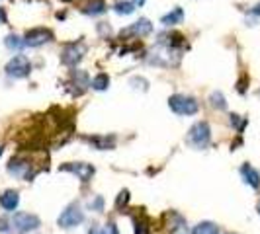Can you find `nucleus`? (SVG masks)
I'll list each match as a JSON object with an SVG mask.
<instances>
[{
  "mask_svg": "<svg viewBox=\"0 0 260 234\" xmlns=\"http://www.w3.org/2000/svg\"><path fill=\"white\" fill-rule=\"evenodd\" d=\"M86 141L94 148H98V150H108V148H114L116 137L114 135H110V137H106V135H94V137H86Z\"/></svg>",
  "mask_w": 260,
  "mask_h": 234,
  "instance_id": "nucleus-15",
  "label": "nucleus"
},
{
  "mask_svg": "<svg viewBox=\"0 0 260 234\" xmlns=\"http://www.w3.org/2000/svg\"><path fill=\"white\" fill-rule=\"evenodd\" d=\"M10 230H12V221L0 217V234H8Z\"/></svg>",
  "mask_w": 260,
  "mask_h": 234,
  "instance_id": "nucleus-27",
  "label": "nucleus"
},
{
  "mask_svg": "<svg viewBox=\"0 0 260 234\" xmlns=\"http://www.w3.org/2000/svg\"><path fill=\"white\" fill-rule=\"evenodd\" d=\"M10 221H12V228L14 230H18L20 234L34 232V230H38L39 226H41V221H39L38 215L26 213V211H18V213H14V217L10 219Z\"/></svg>",
  "mask_w": 260,
  "mask_h": 234,
  "instance_id": "nucleus-4",
  "label": "nucleus"
},
{
  "mask_svg": "<svg viewBox=\"0 0 260 234\" xmlns=\"http://www.w3.org/2000/svg\"><path fill=\"white\" fill-rule=\"evenodd\" d=\"M82 222H84V211H82L78 201L67 205V207L63 209V213L59 215V219H57V224H59L61 228H65V230L77 228L78 224H82Z\"/></svg>",
  "mask_w": 260,
  "mask_h": 234,
  "instance_id": "nucleus-2",
  "label": "nucleus"
},
{
  "mask_svg": "<svg viewBox=\"0 0 260 234\" xmlns=\"http://www.w3.org/2000/svg\"><path fill=\"white\" fill-rule=\"evenodd\" d=\"M100 234H119V230H117L116 222H106L104 228L100 230Z\"/></svg>",
  "mask_w": 260,
  "mask_h": 234,
  "instance_id": "nucleus-28",
  "label": "nucleus"
},
{
  "mask_svg": "<svg viewBox=\"0 0 260 234\" xmlns=\"http://www.w3.org/2000/svg\"><path fill=\"white\" fill-rule=\"evenodd\" d=\"M258 94H260V92H258Z\"/></svg>",
  "mask_w": 260,
  "mask_h": 234,
  "instance_id": "nucleus-36",
  "label": "nucleus"
},
{
  "mask_svg": "<svg viewBox=\"0 0 260 234\" xmlns=\"http://www.w3.org/2000/svg\"><path fill=\"white\" fill-rule=\"evenodd\" d=\"M258 211H260V203H258Z\"/></svg>",
  "mask_w": 260,
  "mask_h": 234,
  "instance_id": "nucleus-34",
  "label": "nucleus"
},
{
  "mask_svg": "<svg viewBox=\"0 0 260 234\" xmlns=\"http://www.w3.org/2000/svg\"><path fill=\"white\" fill-rule=\"evenodd\" d=\"M133 4H135V6H143L145 0H133Z\"/></svg>",
  "mask_w": 260,
  "mask_h": 234,
  "instance_id": "nucleus-31",
  "label": "nucleus"
},
{
  "mask_svg": "<svg viewBox=\"0 0 260 234\" xmlns=\"http://www.w3.org/2000/svg\"><path fill=\"white\" fill-rule=\"evenodd\" d=\"M241 176H243L245 183L250 185L252 189H258L260 187V172L252 168L250 164H243V166H241Z\"/></svg>",
  "mask_w": 260,
  "mask_h": 234,
  "instance_id": "nucleus-12",
  "label": "nucleus"
},
{
  "mask_svg": "<svg viewBox=\"0 0 260 234\" xmlns=\"http://www.w3.org/2000/svg\"><path fill=\"white\" fill-rule=\"evenodd\" d=\"M53 39L51 29L47 27H34V29H27L26 35H24V43L27 47H41L45 43H49Z\"/></svg>",
  "mask_w": 260,
  "mask_h": 234,
  "instance_id": "nucleus-8",
  "label": "nucleus"
},
{
  "mask_svg": "<svg viewBox=\"0 0 260 234\" xmlns=\"http://www.w3.org/2000/svg\"><path fill=\"white\" fill-rule=\"evenodd\" d=\"M114 10L117 14H121V16H129V14L135 12V4L131 0H117L114 4Z\"/></svg>",
  "mask_w": 260,
  "mask_h": 234,
  "instance_id": "nucleus-23",
  "label": "nucleus"
},
{
  "mask_svg": "<svg viewBox=\"0 0 260 234\" xmlns=\"http://www.w3.org/2000/svg\"><path fill=\"white\" fill-rule=\"evenodd\" d=\"M71 80L75 86H80V90H84L86 86H90V80H88V74L84 70H73L71 72Z\"/></svg>",
  "mask_w": 260,
  "mask_h": 234,
  "instance_id": "nucleus-20",
  "label": "nucleus"
},
{
  "mask_svg": "<svg viewBox=\"0 0 260 234\" xmlns=\"http://www.w3.org/2000/svg\"><path fill=\"white\" fill-rule=\"evenodd\" d=\"M165 219H167V228L172 234H178V230L186 226V219H184L180 213H176V211H169L165 215Z\"/></svg>",
  "mask_w": 260,
  "mask_h": 234,
  "instance_id": "nucleus-14",
  "label": "nucleus"
},
{
  "mask_svg": "<svg viewBox=\"0 0 260 234\" xmlns=\"http://www.w3.org/2000/svg\"><path fill=\"white\" fill-rule=\"evenodd\" d=\"M8 174H12L16 178H20V180H31L34 178V170H31V162L26 160V158H12L10 162H8Z\"/></svg>",
  "mask_w": 260,
  "mask_h": 234,
  "instance_id": "nucleus-9",
  "label": "nucleus"
},
{
  "mask_svg": "<svg viewBox=\"0 0 260 234\" xmlns=\"http://www.w3.org/2000/svg\"><path fill=\"white\" fill-rule=\"evenodd\" d=\"M186 143L196 150H204L211 143V127L208 121H196L186 135Z\"/></svg>",
  "mask_w": 260,
  "mask_h": 234,
  "instance_id": "nucleus-1",
  "label": "nucleus"
},
{
  "mask_svg": "<svg viewBox=\"0 0 260 234\" xmlns=\"http://www.w3.org/2000/svg\"><path fill=\"white\" fill-rule=\"evenodd\" d=\"M86 53V45L82 41H73V43H67L61 51V63L67 66H77L82 57Z\"/></svg>",
  "mask_w": 260,
  "mask_h": 234,
  "instance_id": "nucleus-6",
  "label": "nucleus"
},
{
  "mask_svg": "<svg viewBox=\"0 0 260 234\" xmlns=\"http://www.w3.org/2000/svg\"><path fill=\"white\" fill-rule=\"evenodd\" d=\"M2 24H6V12H4V8H0V26Z\"/></svg>",
  "mask_w": 260,
  "mask_h": 234,
  "instance_id": "nucleus-30",
  "label": "nucleus"
},
{
  "mask_svg": "<svg viewBox=\"0 0 260 234\" xmlns=\"http://www.w3.org/2000/svg\"><path fill=\"white\" fill-rule=\"evenodd\" d=\"M229 234H233V232H229Z\"/></svg>",
  "mask_w": 260,
  "mask_h": 234,
  "instance_id": "nucleus-35",
  "label": "nucleus"
},
{
  "mask_svg": "<svg viewBox=\"0 0 260 234\" xmlns=\"http://www.w3.org/2000/svg\"><path fill=\"white\" fill-rule=\"evenodd\" d=\"M6 74L10 78H27L31 72V63L26 55H14L4 66Z\"/></svg>",
  "mask_w": 260,
  "mask_h": 234,
  "instance_id": "nucleus-5",
  "label": "nucleus"
},
{
  "mask_svg": "<svg viewBox=\"0 0 260 234\" xmlns=\"http://www.w3.org/2000/svg\"><path fill=\"white\" fill-rule=\"evenodd\" d=\"M2 152H4V146H2V144H0V156H2Z\"/></svg>",
  "mask_w": 260,
  "mask_h": 234,
  "instance_id": "nucleus-32",
  "label": "nucleus"
},
{
  "mask_svg": "<svg viewBox=\"0 0 260 234\" xmlns=\"http://www.w3.org/2000/svg\"><path fill=\"white\" fill-rule=\"evenodd\" d=\"M4 45H6L10 51H20L22 47H26L24 37H20V35H16V33H8L6 39H4Z\"/></svg>",
  "mask_w": 260,
  "mask_h": 234,
  "instance_id": "nucleus-19",
  "label": "nucleus"
},
{
  "mask_svg": "<svg viewBox=\"0 0 260 234\" xmlns=\"http://www.w3.org/2000/svg\"><path fill=\"white\" fill-rule=\"evenodd\" d=\"M231 125H235V127H237V129L241 131L243 129V125H245V121H241V119H239V115H231Z\"/></svg>",
  "mask_w": 260,
  "mask_h": 234,
  "instance_id": "nucleus-29",
  "label": "nucleus"
},
{
  "mask_svg": "<svg viewBox=\"0 0 260 234\" xmlns=\"http://www.w3.org/2000/svg\"><path fill=\"white\" fill-rule=\"evenodd\" d=\"M59 170H63V172H69V174H73V176H77L80 182H90L92 176L96 174V168L88 164V162H67L63 164Z\"/></svg>",
  "mask_w": 260,
  "mask_h": 234,
  "instance_id": "nucleus-7",
  "label": "nucleus"
},
{
  "mask_svg": "<svg viewBox=\"0 0 260 234\" xmlns=\"http://www.w3.org/2000/svg\"><path fill=\"white\" fill-rule=\"evenodd\" d=\"M88 209H92V211H98V213H102V211H104V199H102L100 195H96L94 199H90V201H88Z\"/></svg>",
  "mask_w": 260,
  "mask_h": 234,
  "instance_id": "nucleus-25",
  "label": "nucleus"
},
{
  "mask_svg": "<svg viewBox=\"0 0 260 234\" xmlns=\"http://www.w3.org/2000/svg\"><path fill=\"white\" fill-rule=\"evenodd\" d=\"M108 10L104 0H86L82 6H80V12L86 14V16H102Z\"/></svg>",
  "mask_w": 260,
  "mask_h": 234,
  "instance_id": "nucleus-13",
  "label": "nucleus"
},
{
  "mask_svg": "<svg viewBox=\"0 0 260 234\" xmlns=\"http://www.w3.org/2000/svg\"><path fill=\"white\" fill-rule=\"evenodd\" d=\"M127 203H129V191L127 189H123V191H119L116 199V207L121 209V207H127Z\"/></svg>",
  "mask_w": 260,
  "mask_h": 234,
  "instance_id": "nucleus-26",
  "label": "nucleus"
},
{
  "mask_svg": "<svg viewBox=\"0 0 260 234\" xmlns=\"http://www.w3.org/2000/svg\"><path fill=\"white\" fill-rule=\"evenodd\" d=\"M20 205V193L16 189H6L4 193L0 195V207L8 213H14Z\"/></svg>",
  "mask_w": 260,
  "mask_h": 234,
  "instance_id": "nucleus-11",
  "label": "nucleus"
},
{
  "mask_svg": "<svg viewBox=\"0 0 260 234\" xmlns=\"http://www.w3.org/2000/svg\"><path fill=\"white\" fill-rule=\"evenodd\" d=\"M133 230H135V234H151V221L145 215H135L133 217Z\"/></svg>",
  "mask_w": 260,
  "mask_h": 234,
  "instance_id": "nucleus-17",
  "label": "nucleus"
},
{
  "mask_svg": "<svg viewBox=\"0 0 260 234\" xmlns=\"http://www.w3.org/2000/svg\"><path fill=\"white\" fill-rule=\"evenodd\" d=\"M169 107L176 115H196L200 105L196 102V98L186 96V94H174L169 98Z\"/></svg>",
  "mask_w": 260,
  "mask_h": 234,
  "instance_id": "nucleus-3",
  "label": "nucleus"
},
{
  "mask_svg": "<svg viewBox=\"0 0 260 234\" xmlns=\"http://www.w3.org/2000/svg\"><path fill=\"white\" fill-rule=\"evenodd\" d=\"M182 20H184V10L180 6H176L172 12L165 14V16L160 18V24L169 27V26H176V24H182Z\"/></svg>",
  "mask_w": 260,
  "mask_h": 234,
  "instance_id": "nucleus-16",
  "label": "nucleus"
},
{
  "mask_svg": "<svg viewBox=\"0 0 260 234\" xmlns=\"http://www.w3.org/2000/svg\"><path fill=\"white\" fill-rule=\"evenodd\" d=\"M209 105H211L213 109L225 111V109H227V100H225V96H223L221 92H211V96H209Z\"/></svg>",
  "mask_w": 260,
  "mask_h": 234,
  "instance_id": "nucleus-21",
  "label": "nucleus"
},
{
  "mask_svg": "<svg viewBox=\"0 0 260 234\" xmlns=\"http://www.w3.org/2000/svg\"><path fill=\"white\" fill-rule=\"evenodd\" d=\"M256 22H260V2L258 4H254L247 14V24L248 26H254Z\"/></svg>",
  "mask_w": 260,
  "mask_h": 234,
  "instance_id": "nucleus-24",
  "label": "nucleus"
},
{
  "mask_svg": "<svg viewBox=\"0 0 260 234\" xmlns=\"http://www.w3.org/2000/svg\"><path fill=\"white\" fill-rule=\"evenodd\" d=\"M153 31V24L147 20V18H141V20H137L135 24H131L129 27H125V29H121V37H145V35H149Z\"/></svg>",
  "mask_w": 260,
  "mask_h": 234,
  "instance_id": "nucleus-10",
  "label": "nucleus"
},
{
  "mask_svg": "<svg viewBox=\"0 0 260 234\" xmlns=\"http://www.w3.org/2000/svg\"><path fill=\"white\" fill-rule=\"evenodd\" d=\"M90 86H92V88H94L96 92L108 90V86H110V76H108L106 72H100V74H96V76L92 78Z\"/></svg>",
  "mask_w": 260,
  "mask_h": 234,
  "instance_id": "nucleus-22",
  "label": "nucleus"
},
{
  "mask_svg": "<svg viewBox=\"0 0 260 234\" xmlns=\"http://www.w3.org/2000/svg\"><path fill=\"white\" fill-rule=\"evenodd\" d=\"M192 234H219V226L211 221H202L192 228Z\"/></svg>",
  "mask_w": 260,
  "mask_h": 234,
  "instance_id": "nucleus-18",
  "label": "nucleus"
},
{
  "mask_svg": "<svg viewBox=\"0 0 260 234\" xmlns=\"http://www.w3.org/2000/svg\"><path fill=\"white\" fill-rule=\"evenodd\" d=\"M178 234H188V232H178Z\"/></svg>",
  "mask_w": 260,
  "mask_h": 234,
  "instance_id": "nucleus-33",
  "label": "nucleus"
}]
</instances>
